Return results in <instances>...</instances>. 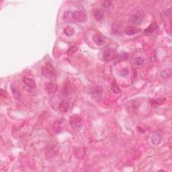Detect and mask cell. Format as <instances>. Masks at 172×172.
I'll return each mask as SVG.
<instances>
[{
	"instance_id": "cell-3",
	"label": "cell",
	"mask_w": 172,
	"mask_h": 172,
	"mask_svg": "<svg viewBox=\"0 0 172 172\" xmlns=\"http://www.w3.org/2000/svg\"><path fill=\"white\" fill-rule=\"evenodd\" d=\"M145 17V14L143 11H138L130 17V22L135 26H139L143 23Z\"/></svg>"
},
{
	"instance_id": "cell-17",
	"label": "cell",
	"mask_w": 172,
	"mask_h": 172,
	"mask_svg": "<svg viewBox=\"0 0 172 172\" xmlns=\"http://www.w3.org/2000/svg\"><path fill=\"white\" fill-rule=\"evenodd\" d=\"M85 151L82 148H78L75 151V155L78 159H83L85 157Z\"/></svg>"
},
{
	"instance_id": "cell-2",
	"label": "cell",
	"mask_w": 172,
	"mask_h": 172,
	"mask_svg": "<svg viewBox=\"0 0 172 172\" xmlns=\"http://www.w3.org/2000/svg\"><path fill=\"white\" fill-rule=\"evenodd\" d=\"M41 73L42 76L48 78V79H51L55 76V70L52 65L50 63H47L44 66L42 67Z\"/></svg>"
},
{
	"instance_id": "cell-13",
	"label": "cell",
	"mask_w": 172,
	"mask_h": 172,
	"mask_svg": "<svg viewBox=\"0 0 172 172\" xmlns=\"http://www.w3.org/2000/svg\"><path fill=\"white\" fill-rule=\"evenodd\" d=\"M125 34L128 35V36H133V35L140 33V32H141V30L136 28H135V27L130 26V27L126 28L125 30Z\"/></svg>"
},
{
	"instance_id": "cell-9",
	"label": "cell",
	"mask_w": 172,
	"mask_h": 172,
	"mask_svg": "<svg viewBox=\"0 0 172 172\" xmlns=\"http://www.w3.org/2000/svg\"><path fill=\"white\" fill-rule=\"evenodd\" d=\"M71 108V102L69 100H63L60 102L59 105V109L60 112L66 113Z\"/></svg>"
},
{
	"instance_id": "cell-18",
	"label": "cell",
	"mask_w": 172,
	"mask_h": 172,
	"mask_svg": "<svg viewBox=\"0 0 172 172\" xmlns=\"http://www.w3.org/2000/svg\"><path fill=\"white\" fill-rule=\"evenodd\" d=\"M128 57V54L125 52H122L120 53L119 55H118L117 57L115 58V60H116V63H120V62H122L123 60H126L127 59Z\"/></svg>"
},
{
	"instance_id": "cell-20",
	"label": "cell",
	"mask_w": 172,
	"mask_h": 172,
	"mask_svg": "<svg viewBox=\"0 0 172 172\" xmlns=\"http://www.w3.org/2000/svg\"><path fill=\"white\" fill-rule=\"evenodd\" d=\"M64 33L66 34L67 36H71L75 33V29L71 26H68L64 29Z\"/></svg>"
},
{
	"instance_id": "cell-14",
	"label": "cell",
	"mask_w": 172,
	"mask_h": 172,
	"mask_svg": "<svg viewBox=\"0 0 172 172\" xmlns=\"http://www.w3.org/2000/svg\"><path fill=\"white\" fill-rule=\"evenodd\" d=\"M105 12L102 9H98L93 12V16L97 20H101L104 16Z\"/></svg>"
},
{
	"instance_id": "cell-11",
	"label": "cell",
	"mask_w": 172,
	"mask_h": 172,
	"mask_svg": "<svg viewBox=\"0 0 172 172\" xmlns=\"http://www.w3.org/2000/svg\"><path fill=\"white\" fill-rule=\"evenodd\" d=\"M90 93L91 95L92 96V98H95V99H98V98H101V96H102L103 91L100 86H96V87H93L92 89L91 90Z\"/></svg>"
},
{
	"instance_id": "cell-4",
	"label": "cell",
	"mask_w": 172,
	"mask_h": 172,
	"mask_svg": "<svg viewBox=\"0 0 172 172\" xmlns=\"http://www.w3.org/2000/svg\"><path fill=\"white\" fill-rule=\"evenodd\" d=\"M73 21L78 22V23H83L87 20V14L85 12L82 10H77L71 13Z\"/></svg>"
},
{
	"instance_id": "cell-19",
	"label": "cell",
	"mask_w": 172,
	"mask_h": 172,
	"mask_svg": "<svg viewBox=\"0 0 172 172\" xmlns=\"http://www.w3.org/2000/svg\"><path fill=\"white\" fill-rule=\"evenodd\" d=\"M144 63H145V59L142 57H136L135 59H134V64L137 67L143 66Z\"/></svg>"
},
{
	"instance_id": "cell-8",
	"label": "cell",
	"mask_w": 172,
	"mask_h": 172,
	"mask_svg": "<svg viewBox=\"0 0 172 172\" xmlns=\"http://www.w3.org/2000/svg\"><path fill=\"white\" fill-rule=\"evenodd\" d=\"M58 90V85L54 82L47 83L45 85V90L48 94L52 95L57 92Z\"/></svg>"
},
{
	"instance_id": "cell-6",
	"label": "cell",
	"mask_w": 172,
	"mask_h": 172,
	"mask_svg": "<svg viewBox=\"0 0 172 172\" xmlns=\"http://www.w3.org/2000/svg\"><path fill=\"white\" fill-rule=\"evenodd\" d=\"M116 55V52L114 49L111 47L106 48V49L103 50V59L105 61L109 62L115 59Z\"/></svg>"
},
{
	"instance_id": "cell-23",
	"label": "cell",
	"mask_w": 172,
	"mask_h": 172,
	"mask_svg": "<svg viewBox=\"0 0 172 172\" xmlns=\"http://www.w3.org/2000/svg\"><path fill=\"white\" fill-rule=\"evenodd\" d=\"M77 50V47H75V46H73L71 47V48H69V50H68V55H73V53H75V52H76Z\"/></svg>"
},
{
	"instance_id": "cell-21",
	"label": "cell",
	"mask_w": 172,
	"mask_h": 172,
	"mask_svg": "<svg viewBox=\"0 0 172 172\" xmlns=\"http://www.w3.org/2000/svg\"><path fill=\"white\" fill-rule=\"evenodd\" d=\"M156 28V25L155 24L154 22H153L152 24H151L150 26H149L147 28L146 30H145V33L146 34H151L152 32L154 31V30H155Z\"/></svg>"
},
{
	"instance_id": "cell-5",
	"label": "cell",
	"mask_w": 172,
	"mask_h": 172,
	"mask_svg": "<svg viewBox=\"0 0 172 172\" xmlns=\"http://www.w3.org/2000/svg\"><path fill=\"white\" fill-rule=\"evenodd\" d=\"M59 149V145L55 143H51L47 146L46 150V156L48 159H50L57 155Z\"/></svg>"
},
{
	"instance_id": "cell-7",
	"label": "cell",
	"mask_w": 172,
	"mask_h": 172,
	"mask_svg": "<svg viewBox=\"0 0 172 172\" xmlns=\"http://www.w3.org/2000/svg\"><path fill=\"white\" fill-rule=\"evenodd\" d=\"M163 137V135L161 131L160 130L155 131L151 137V142H152L154 145H158L161 143V141H162Z\"/></svg>"
},
{
	"instance_id": "cell-1",
	"label": "cell",
	"mask_w": 172,
	"mask_h": 172,
	"mask_svg": "<svg viewBox=\"0 0 172 172\" xmlns=\"http://www.w3.org/2000/svg\"><path fill=\"white\" fill-rule=\"evenodd\" d=\"M69 124L75 130H79L83 124V118L80 115L74 114L69 118Z\"/></svg>"
},
{
	"instance_id": "cell-12",
	"label": "cell",
	"mask_w": 172,
	"mask_h": 172,
	"mask_svg": "<svg viewBox=\"0 0 172 172\" xmlns=\"http://www.w3.org/2000/svg\"><path fill=\"white\" fill-rule=\"evenodd\" d=\"M93 40L98 46H102L106 42L104 38L99 34H96L93 36Z\"/></svg>"
},
{
	"instance_id": "cell-10",
	"label": "cell",
	"mask_w": 172,
	"mask_h": 172,
	"mask_svg": "<svg viewBox=\"0 0 172 172\" xmlns=\"http://www.w3.org/2000/svg\"><path fill=\"white\" fill-rule=\"evenodd\" d=\"M23 82L25 84V86H26L27 90L32 91L36 87V83H35L34 80L31 79V78L27 77H24Z\"/></svg>"
},
{
	"instance_id": "cell-16",
	"label": "cell",
	"mask_w": 172,
	"mask_h": 172,
	"mask_svg": "<svg viewBox=\"0 0 172 172\" xmlns=\"http://www.w3.org/2000/svg\"><path fill=\"white\" fill-rule=\"evenodd\" d=\"M111 90H112L114 93H116V94H118V93H120L121 92L120 88L119 86H118V83H116V81H113L112 82V84H111Z\"/></svg>"
},
{
	"instance_id": "cell-15",
	"label": "cell",
	"mask_w": 172,
	"mask_h": 172,
	"mask_svg": "<svg viewBox=\"0 0 172 172\" xmlns=\"http://www.w3.org/2000/svg\"><path fill=\"white\" fill-rule=\"evenodd\" d=\"M165 98H158V99L155 100V99H153V100H150V103L152 104V106H158L159 105L162 104L164 102H165Z\"/></svg>"
},
{
	"instance_id": "cell-22",
	"label": "cell",
	"mask_w": 172,
	"mask_h": 172,
	"mask_svg": "<svg viewBox=\"0 0 172 172\" xmlns=\"http://www.w3.org/2000/svg\"><path fill=\"white\" fill-rule=\"evenodd\" d=\"M101 4H102V6L103 7L108 9L111 6V5H112V2L110 1H103Z\"/></svg>"
}]
</instances>
